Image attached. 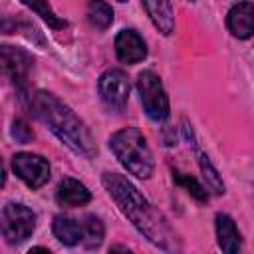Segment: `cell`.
Listing matches in <instances>:
<instances>
[{"label": "cell", "mask_w": 254, "mask_h": 254, "mask_svg": "<svg viewBox=\"0 0 254 254\" xmlns=\"http://www.w3.org/2000/svg\"><path fill=\"white\" fill-rule=\"evenodd\" d=\"M117 2H121V4H123V2H127V0H117Z\"/></svg>", "instance_id": "obj_22"}, {"label": "cell", "mask_w": 254, "mask_h": 254, "mask_svg": "<svg viewBox=\"0 0 254 254\" xmlns=\"http://www.w3.org/2000/svg\"><path fill=\"white\" fill-rule=\"evenodd\" d=\"M173 179L181 185V187H185L187 190H189V194H192L196 200H206L208 198V192H206V189L194 179V177H190V175H187V173H181V171H173Z\"/></svg>", "instance_id": "obj_19"}, {"label": "cell", "mask_w": 254, "mask_h": 254, "mask_svg": "<svg viewBox=\"0 0 254 254\" xmlns=\"http://www.w3.org/2000/svg\"><path fill=\"white\" fill-rule=\"evenodd\" d=\"M32 252H50V250L48 248H30V254Z\"/></svg>", "instance_id": "obj_21"}, {"label": "cell", "mask_w": 254, "mask_h": 254, "mask_svg": "<svg viewBox=\"0 0 254 254\" xmlns=\"http://www.w3.org/2000/svg\"><path fill=\"white\" fill-rule=\"evenodd\" d=\"M20 2H22L24 6L32 8V10H34L44 22H48V26H52L54 30H62V28L65 26V22L56 16V12H54L52 6L48 4V0H20Z\"/></svg>", "instance_id": "obj_18"}, {"label": "cell", "mask_w": 254, "mask_h": 254, "mask_svg": "<svg viewBox=\"0 0 254 254\" xmlns=\"http://www.w3.org/2000/svg\"><path fill=\"white\" fill-rule=\"evenodd\" d=\"M52 230H54V236L65 246H75L83 240V220H77L65 214H58L54 218Z\"/></svg>", "instance_id": "obj_14"}, {"label": "cell", "mask_w": 254, "mask_h": 254, "mask_svg": "<svg viewBox=\"0 0 254 254\" xmlns=\"http://www.w3.org/2000/svg\"><path fill=\"white\" fill-rule=\"evenodd\" d=\"M34 115L50 127V131L73 153L91 159L97 153L95 141L85 127V123L54 93L50 91H36L30 99Z\"/></svg>", "instance_id": "obj_2"}, {"label": "cell", "mask_w": 254, "mask_h": 254, "mask_svg": "<svg viewBox=\"0 0 254 254\" xmlns=\"http://www.w3.org/2000/svg\"><path fill=\"white\" fill-rule=\"evenodd\" d=\"M56 200L62 206H83L91 200V192L73 177H64L56 189Z\"/></svg>", "instance_id": "obj_12"}, {"label": "cell", "mask_w": 254, "mask_h": 254, "mask_svg": "<svg viewBox=\"0 0 254 254\" xmlns=\"http://www.w3.org/2000/svg\"><path fill=\"white\" fill-rule=\"evenodd\" d=\"M87 20L95 30H107L113 24V8L103 0L87 2Z\"/></svg>", "instance_id": "obj_15"}, {"label": "cell", "mask_w": 254, "mask_h": 254, "mask_svg": "<svg viewBox=\"0 0 254 254\" xmlns=\"http://www.w3.org/2000/svg\"><path fill=\"white\" fill-rule=\"evenodd\" d=\"M109 149L115 159L137 179H149L155 171L153 153L143 133L135 127L119 129L109 139Z\"/></svg>", "instance_id": "obj_3"}, {"label": "cell", "mask_w": 254, "mask_h": 254, "mask_svg": "<svg viewBox=\"0 0 254 254\" xmlns=\"http://www.w3.org/2000/svg\"><path fill=\"white\" fill-rule=\"evenodd\" d=\"M12 137H14L18 143H28V141L34 137V133H32V129H30L24 121L16 119V121L12 123Z\"/></svg>", "instance_id": "obj_20"}, {"label": "cell", "mask_w": 254, "mask_h": 254, "mask_svg": "<svg viewBox=\"0 0 254 254\" xmlns=\"http://www.w3.org/2000/svg\"><path fill=\"white\" fill-rule=\"evenodd\" d=\"M12 171L14 175L32 190L44 187L50 179V163L46 157L36 153H16L12 157Z\"/></svg>", "instance_id": "obj_6"}, {"label": "cell", "mask_w": 254, "mask_h": 254, "mask_svg": "<svg viewBox=\"0 0 254 254\" xmlns=\"http://www.w3.org/2000/svg\"><path fill=\"white\" fill-rule=\"evenodd\" d=\"M101 183L109 196L117 202L119 210L129 218V222L157 248L173 250L175 236L165 222L163 214L139 192V189L119 173H103Z\"/></svg>", "instance_id": "obj_1"}, {"label": "cell", "mask_w": 254, "mask_h": 254, "mask_svg": "<svg viewBox=\"0 0 254 254\" xmlns=\"http://www.w3.org/2000/svg\"><path fill=\"white\" fill-rule=\"evenodd\" d=\"M141 2L153 26L163 36H171L175 32V10L171 0H141Z\"/></svg>", "instance_id": "obj_11"}, {"label": "cell", "mask_w": 254, "mask_h": 254, "mask_svg": "<svg viewBox=\"0 0 254 254\" xmlns=\"http://www.w3.org/2000/svg\"><path fill=\"white\" fill-rule=\"evenodd\" d=\"M2 65L14 83L24 85L32 69V58L22 50H16L12 46H2Z\"/></svg>", "instance_id": "obj_10"}, {"label": "cell", "mask_w": 254, "mask_h": 254, "mask_svg": "<svg viewBox=\"0 0 254 254\" xmlns=\"http://www.w3.org/2000/svg\"><path fill=\"white\" fill-rule=\"evenodd\" d=\"M97 89H99V95H101L103 103L109 109L121 111L127 105L131 85H129V79H127L125 71H121V69H107V71H103L99 75Z\"/></svg>", "instance_id": "obj_7"}, {"label": "cell", "mask_w": 254, "mask_h": 254, "mask_svg": "<svg viewBox=\"0 0 254 254\" xmlns=\"http://www.w3.org/2000/svg\"><path fill=\"white\" fill-rule=\"evenodd\" d=\"M226 26L238 40L254 36V2H238L226 14Z\"/></svg>", "instance_id": "obj_9"}, {"label": "cell", "mask_w": 254, "mask_h": 254, "mask_svg": "<svg viewBox=\"0 0 254 254\" xmlns=\"http://www.w3.org/2000/svg\"><path fill=\"white\" fill-rule=\"evenodd\" d=\"M187 2H194V0H187Z\"/></svg>", "instance_id": "obj_23"}, {"label": "cell", "mask_w": 254, "mask_h": 254, "mask_svg": "<svg viewBox=\"0 0 254 254\" xmlns=\"http://www.w3.org/2000/svg\"><path fill=\"white\" fill-rule=\"evenodd\" d=\"M81 220H83V240H81V244L89 250L97 248L103 242V234H105L101 218L95 216V214H85Z\"/></svg>", "instance_id": "obj_17"}, {"label": "cell", "mask_w": 254, "mask_h": 254, "mask_svg": "<svg viewBox=\"0 0 254 254\" xmlns=\"http://www.w3.org/2000/svg\"><path fill=\"white\" fill-rule=\"evenodd\" d=\"M137 91L143 103V109L147 113L149 119L153 121H165L171 113V105H169V95L165 91V85L161 81V77L151 71V69H143L137 75Z\"/></svg>", "instance_id": "obj_4"}, {"label": "cell", "mask_w": 254, "mask_h": 254, "mask_svg": "<svg viewBox=\"0 0 254 254\" xmlns=\"http://www.w3.org/2000/svg\"><path fill=\"white\" fill-rule=\"evenodd\" d=\"M196 155H198V167H200L202 181H204L206 189H208L210 192H214V194H224V192H226V187H224V183H222V177L218 175V171H216L214 165L210 163L208 155L202 153L200 149H198Z\"/></svg>", "instance_id": "obj_16"}, {"label": "cell", "mask_w": 254, "mask_h": 254, "mask_svg": "<svg viewBox=\"0 0 254 254\" xmlns=\"http://www.w3.org/2000/svg\"><path fill=\"white\" fill-rule=\"evenodd\" d=\"M115 54L123 64H137L147 58V44L137 30L127 28L115 36Z\"/></svg>", "instance_id": "obj_8"}, {"label": "cell", "mask_w": 254, "mask_h": 254, "mask_svg": "<svg viewBox=\"0 0 254 254\" xmlns=\"http://www.w3.org/2000/svg\"><path fill=\"white\" fill-rule=\"evenodd\" d=\"M2 236L8 244H20L32 236L36 228V212L20 202H6L0 216Z\"/></svg>", "instance_id": "obj_5"}, {"label": "cell", "mask_w": 254, "mask_h": 254, "mask_svg": "<svg viewBox=\"0 0 254 254\" xmlns=\"http://www.w3.org/2000/svg\"><path fill=\"white\" fill-rule=\"evenodd\" d=\"M214 226H216V240H218L220 250L228 252V254L238 252L242 246V240H240V232H238L234 220L228 214L218 212L214 218Z\"/></svg>", "instance_id": "obj_13"}]
</instances>
